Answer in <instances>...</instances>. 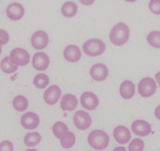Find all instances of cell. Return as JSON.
I'll use <instances>...</instances> for the list:
<instances>
[{"instance_id": "1", "label": "cell", "mask_w": 160, "mask_h": 151, "mask_svg": "<svg viewBox=\"0 0 160 151\" xmlns=\"http://www.w3.org/2000/svg\"><path fill=\"white\" fill-rule=\"evenodd\" d=\"M129 35L130 30L127 24L124 23H118L112 28L110 33V40L114 45L122 46L128 41Z\"/></svg>"}, {"instance_id": "2", "label": "cell", "mask_w": 160, "mask_h": 151, "mask_svg": "<svg viewBox=\"0 0 160 151\" xmlns=\"http://www.w3.org/2000/svg\"><path fill=\"white\" fill-rule=\"evenodd\" d=\"M88 141L92 148L96 150H103L108 146L110 138L104 131L94 130L88 135Z\"/></svg>"}, {"instance_id": "3", "label": "cell", "mask_w": 160, "mask_h": 151, "mask_svg": "<svg viewBox=\"0 0 160 151\" xmlns=\"http://www.w3.org/2000/svg\"><path fill=\"white\" fill-rule=\"evenodd\" d=\"M82 50L84 54L89 57H98L104 53L106 50V45L101 39L93 38L83 43Z\"/></svg>"}, {"instance_id": "4", "label": "cell", "mask_w": 160, "mask_h": 151, "mask_svg": "<svg viewBox=\"0 0 160 151\" xmlns=\"http://www.w3.org/2000/svg\"><path fill=\"white\" fill-rule=\"evenodd\" d=\"M156 91V83L155 81L150 78V77H146L140 81L138 85V92L140 96L144 98H148L152 97Z\"/></svg>"}, {"instance_id": "5", "label": "cell", "mask_w": 160, "mask_h": 151, "mask_svg": "<svg viewBox=\"0 0 160 151\" xmlns=\"http://www.w3.org/2000/svg\"><path fill=\"white\" fill-rule=\"evenodd\" d=\"M10 60L11 62L18 67V65H26L29 63L30 62V56L28 54V52L24 49H22V48H16L14 50L11 51V54H10Z\"/></svg>"}, {"instance_id": "6", "label": "cell", "mask_w": 160, "mask_h": 151, "mask_svg": "<svg viewBox=\"0 0 160 151\" xmlns=\"http://www.w3.org/2000/svg\"><path fill=\"white\" fill-rule=\"evenodd\" d=\"M74 124L76 126L77 129L79 130H87L90 127L91 125V117L88 112L82 111V110H78L75 112L74 117Z\"/></svg>"}, {"instance_id": "7", "label": "cell", "mask_w": 160, "mask_h": 151, "mask_svg": "<svg viewBox=\"0 0 160 151\" xmlns=\"http://www.w3.org/2000/svg\"><path fill=\"white\" fill-rule=\"evenodd\" d=\"M49 44V36L47 32L38 30L31 36V46L35 50H43Z\"/></svg>"}, {"instance_id": "8", "label": "cell", "mask_w": 160, "mask_h": 151, "mask_svg": "<svg viewBox=\"0 0 160 151\" xmlns=\"http://www.w3.org/2000/svg\"><path fill=\"white\" fill-rule=\"evenodd\" d=\"M81 105L88 110H94L99 105V99L94 93L86 92L81 96Z\"/></svg>"}, {"instance_id": "9", "label": "cell", "mask_w": 160, "mask_h": 151, "mask_svg": "<svg viewBox=\"0 0 160 151\" xmlns=\"http://www.w3.org/2000/svg\"><path fill=\"white\" fill-rule=\"evenodd\" d=\"M40 119L35 112H26L21 118V124L24 129L32 130L39 126Z\"/></svg>"}, {"instance_id": "10", "label": "cell", "mask_w": 160, "mask_h": 151, "mask_svg": "<svg viewBox=\"0 0 160 151\" xmlns=\"http://www.w3.org/2000/svg\"><path fill=\"white\" fill-rule=\"evenodd\" d=\"M49 64H50V58L46 53L38 52L33 56L32 65L35 69L44 71L49 67Z\"/></svg>"}, {"instance_id": "11", "label": "cell", "mask_w": 160, "mask_h": 151, "mask_svg": "<svg viewBox=\"0 0 160 151\" xmlns=\"http://www.w3.org/2000/svg\"><path fill=\"white\" fill-rule=\"evenodd\" d=\"M7 17L12 21H18L23 17L24 15V8L21 3L13 2L9 4L6 9Z\"/></svg>"}, {"instance_id": "12", "label": "cell", "mask_w": 160, "mask_h": 151, "mask_svg": "<svg viewBox=\"0 0 160 151\" xmlns=\"http://www.w3.org/2000/svg\"><path fill=\"white\" fill-rule=\"evenodd\" d=\"M90 76L95 81H104L109 75V69L105 64L96 63L90 68Z\"/></svg>"}, {"instance_id": "13", "label": "cell", "mask_w": 160, "mask_h": 151, "mask_svg": "<svg viewBox=\"0 0 160 151\" xmlns=\"http://www.w3.org/2000/svg\"><path fill=\"white\" fill-rule=\"evenodd\" d=\"M132 132L136 136L146 137L152 133V126L145 120H136L132 123Z\"/></svg>"}, {"instance_id": "14", "label": "cell", "mask_w": 160, "mask_h": 151, "mask_svg": "<svg viewBox=\"0 0 160 151\" xmlns=\"http://www.w3.org/2000/svg\"><path fill=\"white\" fill-rule=\"evenodd\" d=\"M61 97V89L56 86V85H52L49 89L44 93V100L47 102V105H55L56 102L59 100Z\"/></svg>"}, {"instance_id": "15", "label": "cell", "mask_w": 160, "mask_h": 151, "mask_svg": "<svg viewBox=\"0 0 160 151\" xmlns=\"http://www.w3.org/2000/svg\"><path fill=\"white\" fill-rule=\"evenodd\" d=\"M64 59L70 62H76L82 58V52L76 45H69L64 49L63 52Z\"/></svg>"}, {"instance_id": "16", "label": "cell", "mask_w": 160, "mask_h": 151, "mask_svg": "<svg viewBox=\"0 0 160 151\" xmlns=\"http://www.w3.org/2000/svg\"><path fill=\"white\" fill-rule=\"evenodd\" d=\"M78 105V99L73 94L64 95L60 101V107L63 111H73Z\"/></svg>"}, {"instance_id": "17", "label": "cell", "mask_w": 160, "mask_h": 151, "mask_svg": "<svg viewBox=\"0 0 160 151\" xmlns=\"http://www.w3.org/2000/svg\"><path fill=\"white\" fill-rule=\"evenodd\" d=\"M114 138L120 144L128 143L131 139L130 131L125 126H118L114 130Z\"/></svg>"}, {"instance_id": "18", "label": "cell", "mask_w": 160, "mask_h": 151, "mask_svg": "<svg viewBox=\"0 0 160 151\" xmlns=\"http://www.w3.org/2000/svg\"><path fill=\"white\" fill-rule=\"evenodd\" d=\"M119 93H120V96L125 100H129L132 97H134V95H135L134 83L130 80L123 81L119 87Z\"/></svg>"}, {"instance_id": "19", "label": "cell", "mask_w": 160, "mask_h": 151, "mask_svg": "<svg viewBox=\"0 0 160 151\" xmlns=\"http://www.w3.org/2000/svg\"><path fill=\"white\" fill-rule=\"evenodd\" d=\"M52 132L55 138L62 139L69 133V130L66 124L63 123V122L58 121V122H56V123H54V125L52 126Z\"/></svg>"}, {"instance_id": "20", "label": "cell", "mask_w": 160, "mask_h": 151, "mask_svg": "<svg viewBox=\"0 0 160 151\" xmlns=\"http://www.w3.org/2000/svg\"><path fill=\"white\" fill-rule=\"evenodd\" d=\"M78 12V6L72 1L65 2L61 7V13L65 18H72Z\"/></svg>"}, {"instance_id": "21", "label": "cell", "mask_w": 160, "mask_h": 151, "mask_svg": "<svg viewBox=\"0 0 160 151\" xmlns=\"http://www.w3.org/2000/svg\"><path fill=\"white\" fill-rule=\"evenodd\" d=\"M41 135L37 132H33V133H28L24 137V143L26 146H36L41 143Z\"/></svg>"}, {"instance_id": "22", "label": "cell", "mask_w": 160, "mask_h": 151, "mask_svg": "<svg viewBox=\"0 0 160 151\" xmlns=\"http://www.w3.org/2000/svg\"><path fill=\"white\" fill-rule=\"evenodd\" d=\"M50 83V78L45 73H39L37 74L33 79V84L36 88L38 89H45Z\"/></svg>"}, {"instance_id": "23", "label": "cell", "mask_w": 160, "mask_h": 151, "mask_svg": "<svg viewBox=\"0 0 160 151\" xmlns=\"http://www.w3.org/2000/svg\"><path fill=\"white\" fill-rule=\"evenodd\" d=\"M0 67H1V70L4 73H7V74L14 73L18 69V67L11 62L9 57H5L1 61V62H0Z\"/></svg>"}, {"instance_id": "24", "label": "cell", "mask_w": 160, "mask_h": 151, "mask_svg": "<svg viewBox=\"0 0 160 151\" xmlns=\"http://www.w3.org/2000/svg\"><path fill=\"white\" fill-rule=\"evenodd\" d=\"M13 106L18 111H23L28 107V100L23 96H17L13 100Z\"/></svg>"}, {"instance_id": "25", "label": "cell", "mask_w": 160, "mask_h": 151, "mask_svg": "<svg viewBox=\"0 0 160 151\" xmlns=\"http://www.w3.org/2000/svg\"><path fill=\"white\" fill-rule=\"evenodd\" d=\"M75 143H76V136H75L74 133H72V132H70V131L62 139H60V144L65 149H69V148L73 147Z\"/></svg>"}, {"instance_id": "26", "label": "cell", "mask_w": 160, "mask_h": 151, "mask_svg": "<svg viewBox=\"0 0 160 151\" xmlns=\"http://www.w3.org/2000/svg\"><path fill=\"white\" fill-rule=\"evenodd\" d=\"M147 40L153 48H160V31H152L147 37Z\"/></svg>"}, {"instance_id": "27", "label": "cell", "mask_w": 160, "mask_h": 151, "mask_svg": "<svg viewBox=\"0 0 160 151\" xmlns=\"http://www.w3.org/2000/svg\"><path fill=\"white\" fill-rule=\"evenodd\" d=\"M144 148H145L144 141L140 138H134L129 143L128 151H143Z\"/></svg>"}, {"instance_id": "28", "label": "cell", "mask_w": 160, "mask_h": 151, "mask_svg": "<svg viewBox=\"0 0 160 151\" xmlns=\"http://www.w3.org/2000/svg\"><path fill=\"white\" fill-rule=\"evenodd\" d=\"M149 9L153 14L160 15V0H152L149 1Z\"/></svg>"}, {"instance_id": "29", "label": "cell", "mask_w": 160, "mask_h": 151, "mask_svg": "<svg viewBox=\"0 0 160 151\" xmlns=\"http://www.w3.org/2000/svg\"><path fill=\"white\" fill-rule=\"evenodd\" d=\"M9 39H10V36H9L8 32L0 28V47L6 45L9 42Z\"/></svg>"}, {"instance_id": "30", "label": "cell", "mask_w": 160, "mask_h": 151, "mask_svg": "<svg viewBox=\"0 0 160 151\" xmlns=\"http://www.w3.org/2000/svg\"><path fill=\"white\" fill-rule=\"evenodd\" d=\"M0 151H14V145L10 140H4L0 143Z\"/></svg>"}, {"instance_id": "31", "label": "cell", "mask_w": 160, "mask_h": 151, "mask_svg": "<svg viewBox=\"0 0 160 151\" xmlns=\"http://www.w3.org/2000/svg\"><path fill=\"white\" fill-rule=\"evenodd\" d=\"M154 114H155V117H156L158 120H160V105H158V106L155 108Z\"/></svg>"}, {"instance_id": "32", "label": "cell", "mask_w": 160, "mask_h": 151, "mask_svg": "<svg viewBox=\"0 0 160 151\" xmlns=\"http://www.w3.org/2000/svg\"><path fill=\"white\" fill-rule=\"evenodd\" d=\"M112 151H126V148L123 146H119V147H116Z\"/></svg>"}, {"instance_id": "33", "label": "cell", "mask_w": 160, "mask_h": 151, "mask_svg": "<svg viewBox=\"0 0 160 151\" xmlns=\"http://www.w3.org/2000/svg\"><path fill=\"white\" fill-rule=\"evenodd\" d=\"M155 80L157 81V83H158V85H159V87H160V71H159L158 73H156V75H155Z\"/></svg>"}, {"instance_id": "34", "label": "cell", "mask_w": 160, "mask_h": 151, "mask_svg": "<svg viewBox=\"0 0 160 151\" xmlns=\"http://www.w3.org/2000/svg\"><path fill=\"white\" fill-rule=\"evenodd\" d=\"M25 151H38V150H37V149H27Z\"/></svg>"}, {"instance_id": "35", "label": "cell", "mask_w": 160, "mask_h": 151, "mask_svg": "<svg viewBox=\"0 0 160 151\" xmlns=\"http://www.w3.org/2000/svg\"><path fill=\"white\" fill-rule=\"evenodd\" d=\"M1 53H2V49H1V47H0V55H1Z\"/></svg>"}]
</instances>
